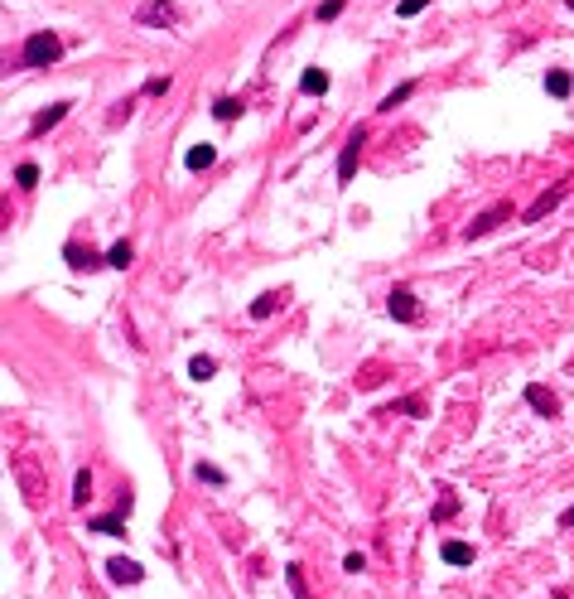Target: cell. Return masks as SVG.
Returning a JSON list of instances; mask_svg holds the SVG:
<instances>
[{"label":"cell","instance_id":"cell-1","mask_svg":"<svg viewBox=\"0 0 574 599\" xmlns=\"http://www.w3.org/2000/svg\"><path fill=\"white\" fill-rule=\"evenodd\" d=\"M63 58V39H58L54 29H39V34H29L25 39V63L29 68H49Z\"/></svg>","mask_w":574,"mask_h":599},{"label":"cell","instance_id":"cell-2","mask_svg":"<svg viewBox=\"0 0 574 599\" xmlns=\"http://www.w3.org/2000/svg\"><path fill=\"white\" fill-rule=\"evenodd\" d=\"M179 20H184V15H179L174 0H145V5H136V25L169 29V25H179Z\"/></svg>","mask_w":574,"mask_h":599},{"label":"cell","instance_id":"cell-3","mask_svg":"<svg viewBox=\"0 0 574 599\" xmlns=\"http://www.w3.org/2000/svg\"><path fill=\"white\" fill-rule=\"evenodd\" d=\"M10 469H15V479H20L25 498L39 508V503H44V474H39V464L29 460V455H15V464H10Z\"/></svg>","mask_w":574,"mask_h":599},{"label":"cell","instance_id":"cell-4","mask_svg":"<svg viewBox=\"0 0 574 599\" xmlns=\"http://www.w3.org/2000/svg\"><path fill=\"white\" fill-rule=\"evenodd\" d=\"M507 218H512V203L502 198V203H492L488 213H478V218L468 222V227H464V237H468V242H473V237H488V232H497V227H502Z\"/></svg>","mask_w":574,"mask_h":599},{"label":"cell","instance_id":"cell-5","mask_svg":"<svg viewBox=\"0 0 574 599\" xmlns=\"http://www.w3.org/2000/svg\"><path fill=\"white\" fill-rule=\"evenodd\" d=\"M570 189H574V179H560L555 189H546L541 198H536V203H531V208H526V213H521V222H541V218L550 213V208H560V203L570 198Z\"/></svg>","mask_w":574,"mask_h":599},{"label":"cell","instance_id":"cell-6","mask_svg":"<svg viewBox=\"0 0 574 599\" xmlns=\"http://www.w3.org/2000/svg\"><path fill=\"white\" fill-rule=\"evenodd\" d=\"M362 145H367V131L357 126L353 136L343 140V155H338V184H353V174H357V160H362Z\"/></svg>","mask_w":574,"mask_h":599},{"label":"cell","instance_id":"cell-7","mask_svg":"<svg viewBox=\"0 0 574 599\" xmlns=\"http://www.w3.org/2000/svg\"><path fill=\"white\" fill-rule=\"evenodd\" d=\"M386 309H391V319H401V324H415L420 319V304L410 295V285H396L391 295H386Z\"/></svg>","mask_w":574,"mask_h":599},{"label":"cell","instance_id":"cell-8","mask_svg":"<svg viewBox=\"0 0 574 599\" xmlns=\"http://www.w3.org/2000/svg\"><path fill=\"white\" fill-rule=\"evenodd\" d=\"M107 575H111V585H140V580H145L140 561H131V556H116V561H107Z\"/></svg>","mask_w":574,"mask_h":599},{"label":"cell","instance_id":"cell-9","mask_svg":"<svg viewBox=\"0 0 574 599\" xmlns=\"http://www.w3.org/2000/svg\"><path fill=\"white\" fill-rule=\"evenodd\" d=\"M526 406H536L541 416H560V397H555L550 387H541V382H531V387H526Z\"/></svg>","mask_w":574,"mask_h":599},{"label":"cell","instance_id":"cell-10","mask_svg":"<svg viewBox=\"0 0 574 599\" xmlns=\"http://www.w3.org/2000/svg\"><path fill=\"white\" fill-rule=\"evenodd\" d=\"M68 107H73V102H54V107H49V111H39V116L29 121V136H44V131H54L58 121L68 116Z\"/></svg>","mask_w":574,"mask_h":599},{"label":"cell","instance_id":"cell-11","mask_svg":"<svg viewBox=\"0 0 574 599\" xmlns=\"http://www.w3.org/2000/svg\"><path fill=\"white\" fill-rule=\"evenodd\" d=\"M280 304H285V295H280V290H266V295H256V300H251V319H271Z\"/></svg>","mask_w":574,"mask_h":599},{"label":"cell","instance_id":"cell-12","mask_svg":"<svg viewBox=\"0 0 574 599\" xmlns=\"http://www.w3.org/2000/svg\"><path fill=\"white\" fill-rule=\"evenodd\" d=\"M63 256H68V266H73V271H87V266H97V261H102V256H97L92 246L82 251L78 242H68V246H63Z\"/></svg>","mask_w":574,"mask_h":599},{"label":"cell","instance_id":"cell-13","mask_svg":"<svg viewBox=\"0 0 574 599\" xmlns=\"http://www.w3.org/2000/svg\"><path fill=\"white\" fill-rule=\"evenodd\" d=\"M439 556H444L449 566H473V546H468V542H444V546H439Z\"/></svg>","mask_w":574,"mask_h":599},{"label":"cell","instance_id":"cell-14","mask_svg":"<svg viewBox=\"0 0 574 599\" xmlns=\"http://www.w3.org/2000/svg\"><path fill=\"white\" fill-rule=\"evenodd\" d=\"M92 503V469H78L73 474V508H87Z\"/></svg>","mask_w":574,"mask_h":599},{"label":"cell","instance_id":"cell-15","mask_svg":"<svg viewBox=\"0 0 574 599\" xmlns=\"http://www.w3.org/2000/svg\"><path fill=\"white\" fill-rule=\"evenodd\" d=\"M300 87L309 92V97H324V92H328V73H324V68H304Z\"/></svg>","mask_w":574,"mask_h":599},{"label":"cell","instance_id":"cell-16","mask_svg":"<svg viewBox=\"0 0 574 599\" xmlns=\"http://www.w3.org/2000/svg\"><path fill=\"white\" fill-rule=\"evenodd\" d=\"M570 87H574V82H570L565 68H550V73H546V92H550V97H570Z\"/></svg>","mask_w":574,"mask_h":599},{"label":"cell","instance_id":"cell-17","mask_svg":"<svg viewBox=\"0 0 574 599\" xmlns=\"http://www.w3.org/2000/svg\"><path fill=\"white\" fill-rule=\"evenodd\" d=\"M213 160H218V145H193L189 155H184V164H189V169H208Z\"/></svg>","mask_w":574,"mask_h":599},{"label":"cell","instance_id":"cell-18","mask_svg":"<svg viewBox=\"0 0 574 599\" xmlns=\"http://www.w3.org/2000/svg\"><path fill=\"white\" fill-rule=\"evenodd\" d=\"M131 261H136V246H131V242H116L107 251V266H116V271H126Z\"/></svg>","mask_w":574,"mask_h":599},{"label":"cell","instance_id":"cell-19","mask_svg":"<svg viewBox=\"0 0 574 599\" xmlns=\"http://www.w3.org/2000/svg\"><path fill=\"white\" fill-rule=\"evenodd\" d=\"M213 372H218V358H208V353H198V358L189 363V377H193V382H208Z\"/></svg>","mask_w":574,"mask_h":599},{"label":"cell","instance_id":"cell-20","mask_svg":"<svg viewBox=\"0 0 574 599\" xmlns=\"http://www.w3.org/2000/svg\"><path fill=\"white\" fill-rule=\"evenodd\" d=\"M87 532H102V537H126V522L121 518H92Z\"/></svg>","mask_w":574,"mask_h":599},{"label":"cell","instance_id":"cell-21","mask_svg":"<svg viewBox=\"0 0 574 599\" xmlns=\"http://www.w3.org/2000/svg\"><path fill=\"white\" fill-rule=\"evenodd\" d=\"M285 580H290L295 599H314V595H309V580H304V566H285Z\"/></svg>","mask_w":574,"mask_h":599},{"label":"cell","instance_id":"cell-22","mask_svg":"<svg viewBox=\"0 0 574 599\" xmlns=\"http://www.w3.org/2000/svg\"><path fill=\"white\" fill-rule=\"evenodd\" d=\"M213 116H218V121H237V116H242V102H237V97H218V102H213Z\"/></svg>","mask_w":574,"mask_h":599},{"label":"cell","instance_id":"cell-23","mask_svg":"<svg viewBox=\"0 0 574 599\" xmlns=\"http://www.w3.org/2000/svg\"><path fill=\"white\" fill-rule=\"evenodd\" d=\"M410 92H415V82H401L396 92H386V97H382V111H396V107H401V102L410 97Z\"/></svg>","mask_w":574,"mask_h":599},{"label":"cell","instance_id":"cell-24","mask_svg":"<svg viewBox=\"0 0 574 599\" xmlns=\"http://www.w3.org/2000/svg\"><path fill=\"white\" fill-rule=\"evenodd\" d=\"M193 479H203V484H227V474H222L218 464H193Z\"/></svg>","mask_w":574,"mask_h":599},{"label":"cell","instance_id":"cell-25","mask_svg":"<svg viewBox=\"0 0 574 599\" xmlns=\"http://www.w3.org/2000/svg\"><path fill=\"white\" fill-rule=\"evenodd\" d=\"M15 184H20V189H34V184H39V164H20V169H15Z\"/></svg>","mask_w":574,"mask_h":599},{"label":"cell","instance_id":"cell-26","mask_svg":"<svg viewBox=\"0 0 574 599\" xmlns=\"http://www.w3.org/2000/svg\"><path fill=\"white\" fill-rule=\"evenodd\" d=\"M454 513H459V498H454V493L444 489V498H439V508H435V522H449Z\"/></svg>","mask_w":574,"mask_h":599},{"label":"cell","instance_id":"cell-27","mask_svg":"<svg viewBox=\"0 0 574 599\" xmlns=\"http://www.w3.org/2000/svg\"><path fill=\"white\" fill-rule=\"evenodd\" d=\"M169 87H174V78H169V73H164V78H150V82H145V97H164Z\"/></svg>","mask_w":574,"mask_h":599},{"label":"cell","instance_id":"cell-28","mask_svg":"<svg viewBox=\"0 0 574 599\" xmlns=\"http://www.w3.org/2000/svg\"><path fill=\"white\" fill-rule=\"evenodd\" d=\"M131 111H136V97H126V102H116V111H111V126H121V121H126Z\"/></svg>","mask_w":574,"mask_h":599},{"label":"cell","instance_id":"cell-29","mask_svg":"<svg viewBox=\"0 0 574 599\" xmlns=\"http://www.w3.org/2000/svg\"><path fill=\"white\" fill-rule=\"evenodd\" d=\"M425 5H430V0H401V5H396V15H401V20H410V15H420Z\"/></svg>","mask_w":574,"mask_h":599},{"label":"cell","instance_id":"cell-30","mask_svg":"<svg viewBox=\"0 0 574 599\" xmlns=\"http://www.w3.org/2000/svg\"><path fill=\"white\" fill-rule=\"evenodd\" d=\"M338 15H343V0H324L319 5V20H338Z\"/></svg>","mask_w":574,"mask_h":599},{"label":"cell","instance_id":"cell-31","mask_svg":"<svg viewBox=\"0 0 574 599\" xmlns=\"http://www.w3.org/2000/svg\"><path fill=\"white\" fill-rule=\"evenodd\" d=\"M343 571H367V556H357V551H353V556H348V561H343Z\"/></svg>","mask_w":574,"mask_h":599},{"label":"cell","instance_id":"cell-32","mask_svg":"<svg viewBox=\"0 0 574 599\" xmlns=\"http://www.w3.org/2000/svg\"><path fill=\"white\" fill-rule=\"evenodd\" d=\"M560 527H574V508H565V513H560Z\"/></svg>","mask_w":574,"mask_h":599},{"label":"cell","instance_id":"cell-33","mask_svg":"<svg viewBox=\"0 0 574 599\" xmlns=\"http://www.w3.org/2000/svg\"><path fill=\"white\" fill-rule=\"evenodd\" d=\"M570 10H574V0H570Z\"/></svg>","mask_w":574,"mask_h":599}]
</instances>
